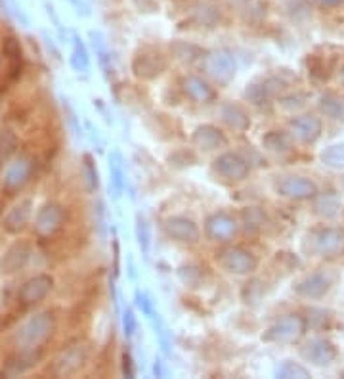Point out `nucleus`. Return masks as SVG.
I'll use <instances>...</instances> for the list:
<instances>
[{"label": "nucleus", "mask_w": 344, "mask_h": 379, "mask_svg": "<svg viewBox=\"0 0 344 379\" xmlns=\"http://www.w3.org/2000/svg\"><path fill=\"white\" fill-rule=\"evenodd\" d=\"M214 172L220 179L227 180V182H241L249 176L251 167L245 158H241L239 153L224 152L218 158L214 159Z\"/></svg>", "instance_id": "nucleus-9"}, {"label": "nucleus", "mask_w": 344, "mask_h": 379, "mask_svg": "<svg viewBox=\"0 0 344 379\" xmlns=\"http://www.w3.org/2000/svg\"><path fill=\"white\" fill-rule=\"evenodd\" d=\"M136 238L140 248L144 251V255H147L150 253V228H147V224L140 214L136 217Z\"/></svg>", "instance_id": "nucleus-39"}, {"label": "nucleus", "mask_w": 344, "mask_h": 379, "mask_svg": "<svg viewBox=\"0 0 344 379\" xmlns=\"http://www.w3.org/2000/svg\"><path fill=\"white\" fill-rule=\"evenodd\" d=\"M58 320L54 312L42 310L27 318L14 333V345L20 351H44L50 339L54 338Z\"/></svg>", "instance_id": "nucleus-1"}, {"label": "nucleus", "mask_w": 344, "mask_h": 379, "mask_svg": "<svg viewBox=\"0 0 344 379\" xmlns=\"http://www.w3.org/2000/svg\"><path fill=\"white\" fill-rule=\"evenodd\" d=\"M42 359V351H18L10 354L0 368V378H18L39 366Z\"/></svg>", "instance_id": "nucleus-14"}, {"label": "nucleus", "mask_w": 344, "mask_h": 379, "mask_svg": "<svg viewBox=\"0 0 344 379\" xmlns=\"http://www.w3.org/2000/svg\"><path fill=\"white\" fill-rule=\"evenodd\" d=\"M193 148L201 152H216L227 146V136L216 124H199L192 134Z\"/></svg>", "instance_id": "nucleus-18"}, {"label": "nucleus", "mask_w": 344, "mask_h": 379, "mask_svg": "<svg viewBox=\"0 0 344 379\" xmlns=\"http://www.w3.org/2000/svg\"><path fill=\"white\" fill-rule=\"evenodd\" d=\"M33 255V248L31 243L25 240L14 241L10 248L0 257V274L2 276H14L25 269Z\"/></svg>", "instance_id": "nucleus-10"}, {"label": "nucleus", "mask_w": 344, "mask_h": 379, "mask_svg": "<svg viewBox=\"0 0 344 379\" xmlns=\"http://www.w3.org/2000/svg\"><path fill=\"white\" fill-rule=\"evenodd\" d=\"M322 8H338L343 6L344 0H316Z\"/></svg>", "instance_id": "nucleus-45"}, {"label": "nucleus", "mask_w": 344, "mask_h": 379, "mask_svg": "<svg viewBox=\"0 0 344 379\" xmlns=\"http://www.w3.org/2000/svg\"><path fill=\"white\" fill-rule=\"evenodd\" d=\"M2 54L6 60V75L8 79L15 81L21 73V62H23V54H21L20 42L15 41L14 37H8L2 46Z\"/></svg>", "instance_id": "nucleus-24"}, {"label": "nucleus", "mask_w": 344, "mask_h": 379, "mask_svg": "<svg viewBox=\"0 0 344 379\" xmlns=\"http://www.w3.org/2000/svg\"><path fill=\"white\" fill-rule=\"evenodd\" d=\"M262 148L272 153H287L291 150V136L283 131H270L262 136Z\"/></svg>", "instance_id": "nucleus-28"}, {"label": "nucleus", "mask_w": 344, "mask_h": 379, "mask_svg": "<svg viewBox=\"0 0 344 379\" xmlns=\"http://www.w3.org/2000/svg\"><path fill=\"white\" fill-rule=\"evenodd\" d=\"M216 264L230 274L249 276L258 269V257L239 245H226L216 251Z\"/></svg>", "instance_id": "nucleus-4"}, {"label": "nucleus", "mask_w": 344, "mask_h": 379, "mask_svg": "<svg viewBox=\"0 0 344 379\" xmlns=\"http://www.w3.org/2000/svg\"><path fill=\"white\" fill-rule=\"evenodd\" d=\"M182 90L195 103H211L216 100V90L203 77L186 75L182 79Z\"/></svg>", "instance_id": "nucleus-21"}, {"label": "nucleus", "mask_w": 344, "mask_h": 379, "mask_svg": "<svg viewBox=\"0 0 344 379\" xmlns=\"http://www.w3.org/2000/svg\"><path fill=\"white\" fill-rule=\"evenodd\" d=\"M138 330V322L136 316H134V312L131 309H126L123 312V331L126 338H132Z\"/></svg>", "instance_id": "nucleus-41"}, {"label": "nucleus", "mask_w": 344, "mask_h": 379, "mask_svg": "<svg viewBox=\"0 0 344 379\" xmlns=\"http://www.w3.org/2000/svg\"><path fill=\"white\" fill-rule=\"evenodd\" d=\"M220 117L230 129H234L237 132H247L251 129V115L239 103H224L220 110Z\"/></svg>", "instance_id": "nucleus-23"}, {"label": "nucleus", "mask_w": 344, "mask_h": 379, "mask_svg": "<svg viewBox=\"0 0 344 379\" xmlns=\"http://www.w3.org/2000/svg\"><path fill=\"white\" fill-rule=\"evenodd\" d=\"M193 20L201 27H214L218 21H220V12L213 6H206V4H195L193 10Z\"/></svg>", "instance_id": "nucleus-34"}, {"label": "nucleus", "mask_w": 344, "mask_h": 379, "mask_svg": "<svg viewBox=\"0 0 344 379\" xmlns=\"http://www.w3.org/2000/svg\"><path fill=\"white\" fill-rule=\"evenodd\" d=\"M90 360V347L86 341H71L58 352L50 366V373L54 378H71L83 370Z\"/></svg>", "instance_id": "nucleus-2"}, {"label": "nucleus", "mask_w": 344, "mask_h": 379, "mask_svg": "<svg viewBox=\"0 0 344 379\" xmlns=\"http://www.w3.org/2000/svg\"><path fill=\"white\" fill-rule=\"evenodd\" d=\"M314 209L319 217L324 219H335L340 211V198L337 193L329 190V192H317L316 203H314Z\"/></svg>", "instance_id": "nucleus-25"}, {"label": "nucleus", "mask_w": 344, "mask_h": 379, "mask_svg": "<svg viewBox=\"0 0 344 379\" xmlns=\"http://www.w3.org/2000/svg\"><path fill=\"white\" fill-rule=\"evenodd\" d=\"M277 193L287 198V200L304 201L316 198L317 186L314 180L306 179V176H289V179H283L277 184Z\"/></svg>", "instance_id": "nucleus-17"}, {"label": "nucleus", "mask_w": 344, "mask_h": 379, "mask_svg": "<svg viewBox=\"0 0 344 379\" xmlns=\"http://www.w3.org/2000/svg\"><path fill=\"white\" fill-rule=\"evenodd\" d=\"M65 219H67V214L60 203H55V201L44 203L34 217V236L42 241L52 240L63 228Z\"/></svg>", "instance_id": "nucleus-6"}, {"label": "nucleus", "mask_w": 344, "mask_h": 379, "mask_svg": "<svg viewBox=\"0 0 344 379\" xmlns=\"http://www.w3.org/2000/svg\"><path fill=\"white\" fill-rule=\"evenodd\" d=\"M123 375L124 378H134V364H132L131 352H123Z\"/></svg>", "instance_id": "nucleus-43"}, {"label": "nucleus", "mask_w": 344, "mask_h": 379, "mask_svg": "<svg viewBox=\"0 0 344 379\" xmlns=\"http://www.w3.org/2000/svg\"><path fill=\"white\" fill-rule=\"evenodd\" d=\"M172 54L182 63H195L197 60L203 58V50H201L199 46L192 44V42L180 41L172 44Z\"/></svg>", "instance_id": "nucleus-30"}, {"label": "nucleus", "mask_w": 344, "mask_h": 379, "mask_svg": "<svg viewBox=\"0 0 344 379\" xmlns=\"http://www.w3.org/2000/svg\"><path fill=\"white\" fill-rule=\"evenodd\" d=\"M300 354L304 356V360H308L310 364L324 368V366L333 364V362L337 360L338 351H337V347L331 343L329 339L316 338V339H310L308 343L304 345Z\"/></svg>", "instance_id": "nucleus-15"}, {"label": "nucleus", "mask_w": 344, "mask_h": 379, "mask_svg": "<svg viewBox=\"0 0 344 379\" xmlns=\"http://www.w3.org/2000/svg\"><path fill=\"white\" fill-rule=\"evenodd\" d=\"M54 283V278L50 274H37L33 278H29L27 282H23V285L18 291V303L23 309H33V307L41 304L52 293Z\"/></svg>", "instance_id": "nucleus-7"}, {"label": "nucleus", "mask_w": 344, "mask_h": 379, "mask_svg": "<svg viewBox=\"0 0 344 379\" xmlns=\"http://www.w3.org/2000/svg\"><path fill=\"white\" fill-rule=\"evenodd\" d=\"M205 69L214 81L226 84L235 77L237 63L230 50H214L205 56Z\"/></svg>", "instance_id": "nucleus-11"}, {"label": "nucleus", "mask_w": 344, "mask_h": 379, "mask_svg": "<svg viewBox=\"0 0 344 379\" xmlns=\"http://www.w3.org/2000/svg\"><path fill=\"white\" fill-rule=\"evenodd\" d=\"M331 290V280L324 272H314V274L304 276L300 282L295 285L296 295L304 299H322Z\"/></svg>", "instance_id": "nucleus-22"}, {"label": "nucleus", "mask_w": 344, "mask_h": 379, "mask_svg": "<svg viewBox=\"0 0 344 379\" xmlns=\"http://www.w3.org/2000/svg\"><path fill=\"white\" fill-rule=\"evenodd\" d=\"M306 318L300 314H285V316L277 318L274 324H270L266 331L262 333V341L264 343L274 345H293L300 341L306 333Z\"/></svg>", "instance_id": "nucleus-3"}, {"label": "nucleus", "mask_w": 344, "mask_h": 379, "mask_svg": "<svg viewBox=\"0 0 344 379\" xmlns=\"http://www.w3.org/2000/svg\"><path fill=\"white\" fill-rule=\"evenodd\" d=\"M243 222H245L247 232L256 234V232L262 228V224H264V214H262L256 207H251V209H245V211H243Z\"/></svg>", "instance_id": "nucleus-38"}, {"label": "nucleus", "mask_w": 344, "mask_h": 379, "mask_svg": "<svg viewBox=\"0 0 344 379\" xmlns=\"http://www.w3.org/2000/svg\"><path fill=\"white\" fill-rule=\"evenodd\" d=\"M81 179H83V186L88 193H94L98 190L100 179H98V169L92 155H84L83 165H81Z\"/></svg>", "instance_id": "nucleus-29"}, {"label": "nucleus", "mask_w": 344, "mask_h": 379, "mask_svg": "<svg viewBox=\"0 0 344 379\" xmlns=\"http://www.w3.org/2000/svg\"><path fill=\"white\" fill-rule=\"evenodd\" d=\"M34 159L27 153H21L20 158H15L12 163H8L2 179V192L6 195H15L27 186L34 174Z\"/></svg>", "instance_id": "nucleus-5"}, {"label": "nucleus", "mask_w": 344, "mask_h": 379, "mask_svg": "<svg viewBox=\"0 0 344 379\" xmlns=\"http://www.w3.org/2000/svg\"><path fill=\"white\" fill-rule=\"evenodd\" d=\"M132 2L136 4V8L140 12H153V10L157 8L155 0H132Z\"/></svg>", "instance_id": "nucleus-44"}, {"label": "nucleus", "mask_w": 344, "mask_h": 379, "mask_svg": "<svg viewBox=\"0 0 344 379\" xmlns=\"http://www.w3.org/2000/svg\"><path fill=\"white\" fill-rule=\"evenodd\" d=\"M312 249L322 257H337L344 253V230L319 228L312 232Z\"/></svg>", "instance_id": "nucleus-12"}, {"label": "nucleus", "mask_w": 344, "mask_h": 379, "mask_svg": "<svg viewBox=\"0 0 344 379\" xmlns=\"http://www.w3.org/2000/svg\"><path fill=\"white\" fill-rule=\"evenodd\" d=\"M110 171H111V184H113L115 195H121V193L124 192V186H126V174H124L123 161H121V155H119L117 152L111 153Z\"/></svg>", "instance_id": "nucleus-32"}, {"label": "nucleus", "mask_w": 344, "mask_h": 379, "mask_svg": "<svg viewBox=\"0 0 344 379\" xmlns=\"http://www.w3.org/2000/svg\"><path fill=\"white\" fill-rule=\"evenodd\" d=\"M90 39H92V44H94V49H96V54H98V60H100V63H102L103 71H105V75L110 77V73L113 75V63H111V52L110 49H107V42H105V39H103L100 33H90Z\"/></svg>", "instance_id": "nucleus-33"}, {"label": "nucleus", "mask_w": 344, "mask_h": 379, "mask_svg": "<svg viewBox=\"0 0 344 379\" xmlns=\"http://www.w3.org/2000/svg\"><path fill=\"white\" fill-rule=\"evenodd\" d=\"M275 375L282 379H306L310 378V372L304 368V366L296 364V362H283L279 368H277V372Z\"/></svg>", "instance_id": "nucleus-37"}, {"label": "nucleus", "mask_w": 344, "mask_h": 379, "mask_svg": "<svg viewBox=\"0 0 344 379\" xmlns=\"http://www.w3.org/2000/svg\"><path fill=\"white\" fill-rule=\"evenodd\" d=\"M343 378H344V372H343Z\"/></svg>", "instance_id": "nucleus-48"}, {"label": "nucleus", "mask_w": 344, "mask_h": 379, "mask_svg": "<svg viewBox=\"0 0 344 379\" xmlns=\"http://www.w3.org/2000/svg\"><path fill=\"white\" fill-rule=\"evenodd\" d=\"M20 138L12 129H0V171L12 161L18 152Z\"/></svg>", "instance_id": "nucleus-27"}, {"label": "nucleus", "mask_w": 344, "mask_h": 379, "mask_svg": "<svg viewBox=\"0 0 344 379\" xmlns=\"http://www.w3.org/2000/svg\"><path fill=\"white\" fill-rule=\"evenodd\" d=\"M136 303H138V307L142 309V312H144L145 316L155 318V309H153V303L147 299V297L136 293Z\"/></svg>", "instance_id": "nucleus-42"}, {"label": "nucleus", "mask_w": 344, "mask_h": 379, "mask_svg": "<svg viewBox=\"0 0 344 379\" xmlns=\"http://www.w3.org/2000/svg\"><path fill=\"white\" fill-rule=\"evenodd\" d=\"M71 63H73V68L81 73H86L90 69V60L88 54H86V49H84V44L81 42L79 37H75V42H73V58H71Z\"/></svg>", "instance_id": "nucleus-36"}, {"label": "nucleus", "mask_w": 344, "mask_h": 379, "mask_svg": "<svg viewBox=\"0 0 344 379\" xmlns=\"http://www.w3.org/2000/svg\"><path fill=\"white\" fill-rule=\"evenodd\" d=\"M319 111L324 113L325 117H329L331 121L337 123H344V100L337 94H322L319 96Z\"/></svg>", "instance_id": "nucleus-26"}, {"label": "nucleus", "mask_w": 344, "mask_h": 379, "mask_svg": "<svg viewBox=\"0 0 344 379\" xmlns=\"http://www.w3.org/2000/svg\"><path fill=\"white\" fill-rule=\"evenodd\" d=\"M166 68H168V60L153 50H142L132 58V73L140 81H153L163 75Z\"/></svg>", "instance_id": "nucleus-8"}, {"label": "nucleus", "mask_w": 344, "mask_h": 379, "mask_svg": "<svg viewBox=\"0 0 344 379\" xmlns=\"http://www.w3.org/2000/svg\"><path fill=\"white\" fill-rule=\"evenodd\" d=\"M176 276H178V280L186 288H199L201 283H203V269H201L199 264H193V262L178 266Z\"/></svg>", "instance_id": "nucleus-31"}, {"label": "nucleus", "mask_w": 344, "mask_h": 379, "mask_svg": "<svg viewBox=\"0 0 344 379\" xmlns=\"http://www.w3.org/2000/svg\"><path fill=\"white\" fill-rule=\"evenodd\" d=\"M340 83H343V86H344V65L340 68Z\"/></svg>", "instance_id": "nucleus-47"}, {"label": "nucleus", "mask_w": 344, "mask_h": 379, "mask_svg": "<svg viewBox=\"0 0 344 379\" xmlns=\"http://www.w3.org/2000/svg\"><path fill=\"white\" fill-rule=\"evenodd\" d=\"M239 224L234 219V214L226 213V211H218V213L211 214L205 222L206 236L213 241H230L237 234Z\"/></svg>", "instance_id": "nucleus-16"}, {"label": "nucleus", "mask_w": 344, "mask_h": 379, "mask_svg": "<svg viewBox=\"0 0 344 379\" xmlns=\"http://www.w3.org/2000/svg\"><path fill=\"white\" fill-rule=\"evenodd\" d=\"M324 165L331 169H344V144H333L322 152Z\"/></svg>", "instance_id": "nucleus-35"}, {"label": "nucleus", "mask_w": 344, "mask_h": 379, "mask_svg": "<svg viewBox=\"0 0 344 379\" xmlns=\"http://www.w3.org/2000/svg\"><path fill=\"white\" fill-rule=\"evenodd\" d=\"M165 234L168 236L171 240L184 243V245H195V243L201 240L199 226H197L192 219L182 217V214H174V217L166 219Z\"/></svg>", "instance_id": "nucleus-13"}, {"label": "nucleus", "mask_w": 344, "mask_h": 379, "mask_svg": "<svg viewBox=\"0 0 344 379\" xmlns=\"http://www.w3.org/2000/svg\"><path fill=\"white\" fill-rule=\"evenodd\" d=\"M153 370H155V375H159V378H163V375H165V373H163V366H161V360H157V362H155V368H153Z\"/></svg>", "instance_id": "nucleus-46"}, {"label": "nucleus", "mask_w": 344, "mask_h": 379, "mask_svg": "<svg viewBox=\"0 0 344 379\" xmlns=\"http://www.w3.org/2000/svg\"><path fill=\"white\" fill-rule=\"evenodd\" d=\"M331 320V312L324 309H310L308 318H306V324L316 326V328H324Z\"/></svg>", "instance_id": "nucleus-40"}, {"label": "nucleus", "mask_w": 344, "mask_h": 379, "mask_svg": "<svg viewBox=\"0 0 344 379\" xmlns=\"http://www.w3.org/2000/svg\"><path fill=\"white\" fill-rule=\"evenodd\" d=\"M33 217V201L21 200L14 207H10V211L2 219V230L10 236L21 234L27 228L29 221Z\"/></svg>", "instance_id": "nucleus-19"}, {"label": "nucleus", "mask_w": 344, "mask_h": 379, "mask_svg": "<svg viewBox=\"0 0 344 379\" xmlns=\"http://www.w3.org/2000/svg\"><path fill=\"white\" fill-rule=\"evenodd\" d=\"M291 134L303 144H314L322 136V119L316 115H298L291 121Z\"/></svg>", "instance_id": "nucleus-20"}]
</instances>
